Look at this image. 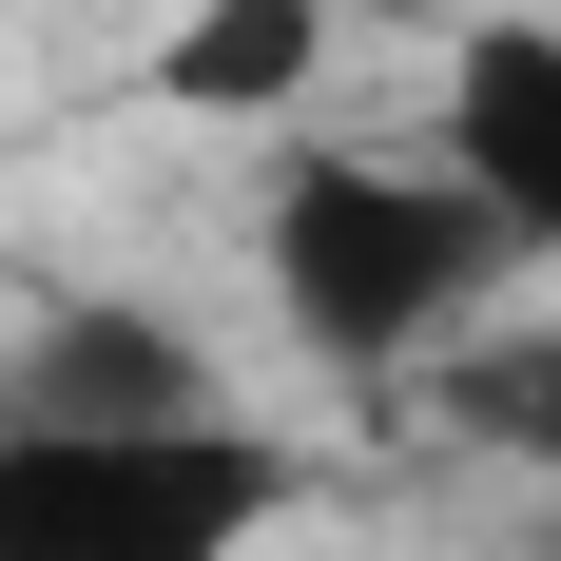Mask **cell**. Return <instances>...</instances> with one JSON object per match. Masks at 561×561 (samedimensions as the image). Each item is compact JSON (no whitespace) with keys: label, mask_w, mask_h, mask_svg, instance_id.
Here are the masks:
<instances>
[{"label":"cell","mask_w":561,"mask_h":561,"mask_svg":"<svg viewBox=\"0 0 561 561\" xmlns=\"http://www.w3.org/2000/svg\"><path fill=\"white\" fill-rule=\"evenodd\" d=\"M252 252H272L290 348L348 368V388H388V368H465V348L504 330V290H523V232L484 214L446 156H290Z\"/></svg>","instance_id":"cell-1"},{"label":"cell","mask_w":561,"mask_h":561,"mask_svg":"<svg viewBox=\"0 0 561 561\" xmlns=\"http://www.w3.org/2000/svg\"><path fill=\"white\" fill-rule=\"evenodd\" d=\"M446 426L561 484V310H542V330H484V348H465V368H446Z\"/></svg>","instance_id":"cell-6"},{"label":"cell","mask_w":561,"mask_h":561,"mask_svg":"<svg viewBox=\"0 0 561 561\" xmlns=\"http://www.w3.org/2000/svg\"><path fill=\"white\" fill-rule=\"evenodd\" d=\"M310 58H330V0H194L156 39V98L174 116H272Z\"/></svg>","instance_id":"cell-5"},{"label":"cell","mask_w":561,"mask_h":561,"mask_svg":"<svg viewBox=\"0 0 561 561\" xmlns=\"http://www.w3.org/2000/svg\"><path fill=\"white\" fill-rule=\"evenodd\" d=\"M446 174L523 232V252H561V39L542 20H484V39L446 58Z\"/></svg>","instance_id":"cell-4"},{"label":"cell","mask_w":561,"mask_h":561,"mask_svg":"<svg viewBox=\"0 0 561 561\" xmlns=\"http://www.w3.org/2000/svg\"><path fill=\"white\" fill-rule=\"evenodd\" d=\"M290 523V446L214 426H0V561H252Z\"/></svg>","instance_id":"cell-2"},{"label":"cell","mask_w":561,"mask_h":561,"mask_svg":"<svg viewBox=\"0 0 561 561\" xmlns=\"http://www.w3.org/2000/svg\"><path fill=\"white\" fill-rule=\"evenodd\" d=\"M0 426H214V348L136 290H58L0 348Z\"/></svg>","instance_id":"cell-3"}]
</instances>
